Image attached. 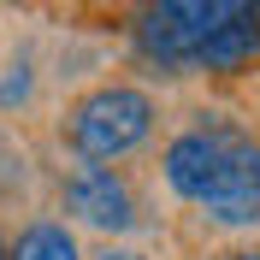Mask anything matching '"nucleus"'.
<instances>
[{
  "label": "nucleus",
  "instance_id": "f257e3e1",
  "mask_svg": "<svg viewBox=\"0 0 260 260\" xmlns=\"http://www.w3.org/2000/svg\"><path fill=\"white\" fill-rule=\"evenodd\" d=\"M166 189L219 225H260V136L219 113H201L160 154Z\"/></svg>",
  "mask_w": 260,
  "mask_h": 260
},
{
  "label": "nucleus",
  "instance_id": "f03ea898",
  "mask_svg": "<svg viewBox=\"0 0 260 260\" xmlns=\"http://www.w3.org/2000/svg\"><path fill=\"white\" fill-rule=\"evenodd\" d=\"M154 124H160V107H154L148 89H136V83H95V89H83L65 107L59 142L83 166H113L124 154H136L154 136Z\"/></svg>",
  "mask_w": 260,
  "mask_h": 260
},
{
  "label": "nucleus",
  "instance_id": "7ed1b4c3",
  "mask_svg": "<svg viewBox=\"0 0 260 260\" xmlns=\"http://www.w3.org/2000/svg\"><path fill=\"white\" fill-rule=\"evenodd\" d=\"M213 12H219V0H142V12H136V53L148 65L172 71V77L189 71Z\"/></svg>",
  "mask_w": 260,
  "mask_h": 260
},
{
  "label": "nucleus",
  "instance_id": "20e7f679",
  "mask_svg": "<svg viewBox=\"0 0 260 260\" xmlns=\"http://www.w3.org/2000/svg\"><path fill=\"white\" fill-rule=\"evenodd\" d=\"M59 207L77 225L101 231V237H130L136 231V189L118 166H71L59 183Z\"/></svg>",
  "mask_w": 260,
  "mask_h": 260
},
{
  "label": "nucleus",
  "instance_id": "39448f33",
  "mask_svg": "<svg viewBox=\"0 0 260 260\" xmlns=\"http://www.w3.org/2000/svg\"><path fill=\"white\" fill-rule=\"evenodd\" d=\"M260 59V0H219L201 48H195L189 71H213V77H237Z\"/></svg>",
  "mask_w": 260,
  "mask_h": 260
},
{
  "label": "nucleus",
  "instance_id": "423d86ee",
  "mask_svg": "<svg viewBox=\"0 0 260 260\" xmlns=\"http://www.w3.org/2000/svg\"><path fill=\"white\" fill-rule=\"evenodd\" d=\"M6 260H83V243L65 219H30L18 237H6Z\"/></svg>",
  "mask_w": 260,
  "mask_h": 260
},
{
  "label": "nucleus",
  "instance_id": "0eeeda50",
  "mask_svg": "<svg viewBox=\"0 0 260 260\" xmlns=\"http://www.w3.org/2000/svg\"><path fill=\"white\" fill-rule=\"evenodd\" d=\"M83 260H148V254H136V248H124V243H107L101 254H83Z\"/></svg>",
  "mask_w": 260,
  "mask_h": 260
},
{
  "label": "nucleus",
  "instance_id": "6e6552de",
  "mask_svg": "<svg viewBox=\"0 0 260 260\" xmlns=\"http://www.w3.org/2000/svg\"><path fill=\"white\" fill-rule=\"evenodd\" d=\"M225 260H260V248H231Z\"/></svg>",
  "mask_w": 260,
  "mask_h": 260
},
{
  "label": "nucleus",
  "instance_id": "1a4fd4ad",
  "mask_svg": "<svg viewBox=\"0 0 260 260\" xmlns=\"http://www.w3.org/2000/svg\"><path fill=\"white\" fill-rule=\"evenodd\" d=\"M0 260H6V231H0Z\"/></svg>",
  "mask_w": 260,
  "mask_h": 260
},
{
  "label": "nucleus",
  "instance_id": "9d476101",
  "mask_svg": "<svg viewBox=\"0 0 260 260\" xmlns=\"http://www.w3.org/2000/svg\"><path fill=\"white\" fill-rule=\"evenodd\" d=\"M0 189H6V172H0Z\"/></svg>",
  "mask_w": 260,
  "mask_h": 260
}]
</instances>
